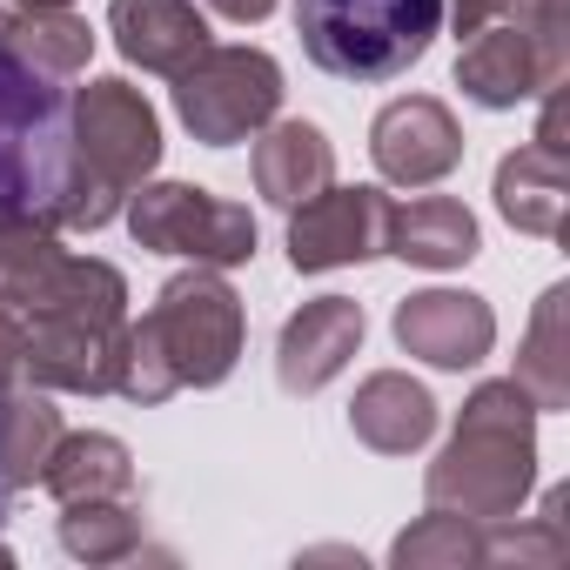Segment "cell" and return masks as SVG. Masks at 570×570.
<instances>
[{
  "label": "cell",
  "instance_id": "obj_9",
  "mask_svg": "<svg viewBox=\"0 0 570 570\" xmlns=\"http://www.w3.org/2000/svg\"><path fill=\"white\" fill-rule=\"evenodd\" d=\"M563 81V8H543L537 21H490L456 55V88L476 108H517Z\"/></svg>",
  "mask_w": 570,
  "mask_h": 570
},
{
  "label": "cell",
  "instance_id": "obj_5",
  "mask_svg": "<svg viewBox=\"0 0 570 570\" xmlns=\"http://www.w3.org/2000/svg\"><path fill=\"white\" fill-rule=\"evenodd\" d=\"M296 35L336 81H396L443 35V0H303Z\"/></svg>",
  "mask_w": 570,
  "mask_h": 570
},
{
  "label": "cell",
  "instance_id": "obj_28",
  "mask_svg": "<svg viewBox=\"0 0 570 570\" xmlns=\"http://www.w3.org/2000/svg\"><path fill=\"white\" fill-rule=\"evenodd\" d=\"M21 370H28V323L0 303V390H8Z\"/></svg>",
  "mask_w": 570,
  "mask_h": 570
},
{
  "label": "cell",
  "instance_id": "obj_6",
  "mask_svg": "<svg viewBox=\"0 0 570 570\" xmlns=\"http://www.w3.org/2000/svg\"><path fill=\"white\" fill-rule=\"evenodd\" d=\"M282 108V68L262 48H202L175 75V115L202 148H235L262 135Z\"/></svg>",
  "mask_w": 570,
  "mask_h": 570
},
{
  "label": "cell",
  "instance_id": "obj_8",
  "mask_svg": "<svg viewBox=\"0 0 570 570\" xmlns=\"http://www.w3.org/2000/svg\"><path fill=\"white\" fill-rule=\"evenodd\" d=\"M68 128H75L81 168H88L115 202H128V195L161 168V115H155L148 95L128 88L121 75L88 81V88L68 101Z\"/></svg>",
  "mask_w": 570,
  "mask_h": 570
},
{
  "label": "cell",
  "instance_id": "obj_10",
  "mask_svg": "<svg viewBox=\"0 0 570 570\" xmlns=\"http://www.w3.org/2000/svg\"><path fill=\"white\" fill-rule=\"evenodd\" d=\"M390 195L383 188H316L309 202L289 208V262L303 275H323V268H350V262H370V255H390Z\"/></svg>",
  "mask_w": 570,
  "mask_h": 570
},
{
  "label": "cell",
  "instance_id": "obj_17",
  "mask_svg": "<svg viewBox=\"0 0 570 570\" xmlns=\"http://www.w3.org/2000/svg\"><path fill=\"white\" fill-rule=\"evenodd\" d=\"M563 202H570V161H563V148L530 141V148H517V155L497 161V208H503L510 228L557 235L563 228Z\"/></svg>",
  "mask_w": 570,
  "mask_h": 570
},
{
  "label": "cell",
  "instance_id": "obj_25",
  "mask_svg": "<svg viewBox=\"0 0 570 570\" xmlns=\"http://www.w3.org/2000/svg\"><path fill=\"white\" fill-rule=\"evenodd\" d=\"M390 563L396 570H470V563H483V523H470L456 510H430L390 543Z\"/></svg>",
  "mask_w": 570,
  "mask_h": 570
},
{
  "label": "cell",
  "instance_id": "obj_16",
  "mask_svg": "<svg viewBox=\"0 0 570 570\" xmlns=\"http://www.w3.org/2000/svg\"><path fill=\"white\" fill-rule=\"evenodd\" d=\"M336 175V148L316 121H268L255 141V195L275 208H296L316 188H330Z\"/></svg>",
  "mask_w": 570,
  "mask_h": 570
},
{
  "label": "cell",
  "instance_id": "obj_29",
  "mask_svg": "<svg viewBox=\"0 0 570 570\" xmlns=\"http://www.w3.org/2000/svg\"><path fill=\"white\" fill-rule=\"evenodd\" d=\"M208 8H215L222 21H242V28H248V21H262V14H275V0H208Z\"/></svg>",
  "mask_w": 570,
  "mask_h": 570
},
{
  "label": "cell",
  "instance_id": "obj_22",
  "mask_svg": "<svg viewBox=\"0 0 570 570\" xmlns=\"http://www.w3.org/2000/svg\"><path fill=\"white\" fill-rule=\"evenodd\" d=\"M0 35H8V48L21 61H35L55 81H75L88 68V55H95V28L81 14H68V8H8L0 14Z\"/></svg>",
  "mask_w": 570,
  "mask_h": 570
},
{
  "label": "cell",
  "instance_id": "obj_30",
  "mask_svg": "<svg viewBox=\"0 0 570 570\" xmlns=\"http://www.w3.org/2000/svg\"><path fill=\"white\" fill-rule=\"evenodd\" d=\"M0 8H68V0H0Z\"/></svg>",
  "mask_w": 570,
  "mask_h": 570
},
{
  "label": "cell",
  "instance_id": "obj_20",
  "mask_svg": "<svg viewBox=\"0 0 570 570\" xmlns=\"http://www.w3.org/2000/svg\"><path fill=\"white\" fill-rule=\"evenodd\" d=\"M61 443V410L41 390H0V497L41 483L48 456Z\"/></svg>",
  "mask_w": 570,
  "mask_h": 570
},
{
  "label": "cell",
  "instance_id": "obj_1",
  "mask_svg": "<svg viewBox=\"0 0 570 570\" xmlns=\"http://www.w3.org/2000/svg\"><path fill=\"white\" fill-rule=\"evenodd\" d=\"M0 215H35L48 228H88V235L121 215V202L75 155L68 95L55 88V75L21 61L8 35H0Z\"/></svg>",
  "mask_w": 570,
  "mask_h": 570
},
{
  "label": "cell",
  "instance_id": "obj_3",
  "mask_svg": "<svg viewBox=\"0 0 570 570\" xmlns=\"http://www.w3.org/2000/svg\"><path fill=\"white\" fill-rule=\"evenodd\" d=\"M537 416L543 410L530 403L517 376L476 383L456 416V436L443 443V456L423 476L430 510H456L470 523L517 517L523 497L537 490Z\"/></svg>",
  "mask_w": 570,
  "mask_h": 570
},
{
  "label": "cell",
  "instance_id": "obj_15",
  "mask_svg": "<svg viewBox=\"0 0 570 570\" xmlns=\"http://www.w3.org/2000/svg\"><path fill=\"white\" fill-rule=\"evenodd\" d=\"M350 430L376 456H410L436 436V396L423 383H410L403 370H376V376H363V390L350 403Z\"/></svg>",
  "mask_w": 570,
  "mask_h": 570
},
{
  "label": "cell",
  "instance_id": "obj_4",
  "mask_svg": "<svg viewBox=\"0 0 570 570\" xmlns=\"http://www.w3.org/2000/svg\"><path fill=\"white\" fill-rule=\"evenodd\" d=\"M128 282L101 255H68L55 282L28 303V370L41 390L108 396L121 383Z\"/></svg>",
  "mask_w": 570,
  "mask_h": 570
},
{
  "label": "cell",
  "instance_id": "obj_14",
  "mask_svg": "<svg viewBox=\"0 0 570 570\" xmlns=\"http://www.w3.org/2000/svg\"><path fill=\"white\" fill-rule=\"evenodd\" d=\"M108 35H115V48L135 68L168 75V81L208 48V21H202L195 0H115V8H108Z\"/></svg>",
  "mask_w": 570,
  "mask_h": 570
},
{
  "label": "cell",
  "instance_id": "obj_31",
  "mask_svg": "<svg viewBox=\"0 0 570 570\" xmlns=\"http://www.w3.org/2000/svg\"><path fill=\"white\" fill-rule=\"evenodd\" d=\"M8 563H14V550H8V543H0V570H8Z\"/></svg>",
  "mask_w": 570,
  "mask_h": 570
},
{
  "label": "cell",
  "instance_id": "obj_7",
  "mask_svg": "<svg viewBox=\"0 0 570 570\" xmlns=\"http://www.w3.org/2000/svg\"><path fill=\"white\" fill-rule=\"evenodd\" d=\"M128 235L155 255H181L202 268H235L255 255V215L195 181H141L128 202Z\"/></svg>",
  "mask_w": 570,
  "mask_h": 570
},
{
  "label": "cell",
  "instance_id": "obj_12",
  "mask_svg": "<svg viewBox=\"0 0 570 570\" xmlns=\"http://www.w3.org/2000/svg\"><path fill=\"white\" fill-rule=\"evenodd\" d=\"M363 350V303L350 296H316L303 303L275 336V383L289 396H316L323 383H336L350 370V356Z\"/></svg>",
  "mask_w": 570,
  "mask_h": 570
},
{
  "label": "cell",
  "instance_id": "obj_13",
  "mask_svg": "<svg viewBox=\"0 0 570 570\" xmlns=\"http://www.w3.org/2000/svg\"><path fill=\"white\" fill-rule=\"evenodd\" d=\"M396 343L430 370H476L497 343V316L470 289H423L396 309Z\"/></svg>",
  "mask_w": 570,
  "mask_h": 570
},
{
  "label": "cell",
  "instance_id": "obj_19",
  "mask_svg": "<svg viewBox=\"0 0 570 570\" xmlns=\"http://www.w3.org/2000/svg\"><path fill=\"white\" fill-rule=\"evenodd\" d=\"M41 483H48L55 503H81V497H135V456H128V443L108 436V430H81V436L61 430V443H55Z\"/></svg>",
  "mask_w": 570,
  "mask_h": 570
},
{
  "label": "cell",
  "instance_id": "obj_2",
  "mask_svg": "<svg viewBox=\"0 0 570 570\" xmlns=\"http://www.w3.org/2000/svg\"><path fill=\"white\" fill-rule=\"evenodd\" d=\"M242 296L215 268H181L161 282V296L141 323H128L121 343V396L128 403H168L175 390H215L242 363Z\"/></svg>",
  "mask_w": 570,
  "mask_h": 570
},
{
  "label": "cell",
  "instance_id": "obj_26",
  "mask_svg": "<svg viewBox=\"0 0 570 570\" xmlns=\"http://www.w3.org/2000/svg\"><path fill=\"white\" fill-rule=\"evenodd\" d=\"M570 557V537H563V490L543 497V517L537 523H517V517H497L483 530V563H563Z\"/></svg>",
  "mask_w": 570,
  "mask_h": 570
},
{
  "label": "cell",
  "instance_id": "obj_21",
  "mask_svg": "<svg viewBox=\"0 0 570 570\" xmlns=\"http://www.w3.org/2000/svg\"><path fill=\"white\" fill-rule=\"evenodd\" d=\"M517 383L530 390L537 410L570 403V282H550L543 289L530 336H523V356H517Z\"/></svg>",
  "mask_w": 570,
  "mask_h": 570
},
{
  "label": "cell",
  "instance_id": "obj_27",
  "mask_svg": "<svg viewBox=\"0 0 570 570\" xmlns=\"http://www.w3.org/2000/svg\"><path fill=\"white\" fill-rule=\"evenodd\" d=\"M543 8H557V0H443V21L456 35H476L490 21H537Z\"/></svg>",
  "mask_w": 570,
  "mask_h": 570
},
{
  "label": "cell",
  "instance_id": "obj_11",
  "mask_svg": "<svg viewBox=\"0 0 570 570\" xmlns=\"http://www.w3.org/2000/svg\"><path fill=\"white\" fill-rule=\"evenodd\" d=\"M370 155H376L383 181H396V188H430V181H443V175L463 161V128H456V115H450L436 95H403V101H390V108L376 115Z\"/></svg>",
  "mask_w": 570,
  "mask_h": 570
},
{
  "label": "cell",
  "instance_id": "obj_24",
  "mask_svg": "<svg viewBox=\"0 0 570 570\" xmlns=\"http://www.w3.org/2000/svg\"><path fill=\"white\" fill-rule=\"evenodd\" d=\"M61 550L81 563H121L141 550V510L128 497H81L61 503Z\"/></svg>",
  "mask_w": 570,
  "mask_h": 570
},
{
  "label": "cell",
  "instance_id": "obj_23",
  "mask_svg": "<svg viewBox=\"0 0 570 570\" xmlns=\"http://www.w3.org/2000/svg\"><path fill=\"white\" fill-rule=\"evenodd\" d=\"M61 262H68V248L55 242L48 222H35V215H0V303H8V309H28L48 282H55Z\"/></svg>",
  "mask_w": 570,
  "mask_h": 570
},
{
  "label": "cell",
  "instance_id": "obj_18",
  "mask_svg": "<svg viewBox=\"0 0 570 570\" xmlns=\"http://www.w3.org/2000/svg\"><path fill=\"white\" fill-rule=\"evenodd\" d=\"M390 255L416 268H463L476 255V215L450 195H416L410 208H390Z\"/></svg>",
  "mask_w": 570,
  "mask_h": 570
}]
</instances>
